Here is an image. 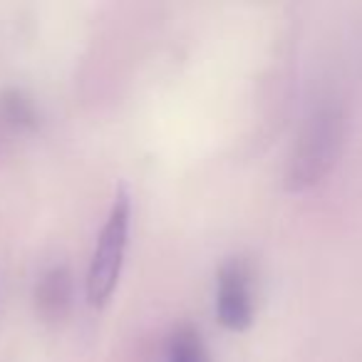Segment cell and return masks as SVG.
Instances as JSON below:
<instances>
[{
  "label": "cell",
  "instance_id": "1",
  "mask_svg": "<svg viewBox=\"0 0 362 362\" xmlns=\"http://www.w3.org/2000/svg\"><path fill=\"white\" fill-rule=\"evenodd\" d=\"M342 144H345V112L340 102H317L298 129L286 169V187L291 192H305L320 184L340 159Z\"/></svg>",
  "mask_w": 362,
  "mask_h": 362
},
{
  "label": "cell",
  "instance_id": "2",
  "mask_svg": "<svg viewBox=\"0 0 362 362\" xmlns=\"http://www.w3.org/2000/svg\"><path fill=\"white\" fill-rule=\"evenodd\" d=\"M129 197L122 189L112 204L110 218L97 238V248L92 253L90 273H87V298L95 308L107 305L119 281L122 261L127 251V236H129Z\"/></svg>",
  "mask_w": 362,
  "mask_h": 362
},
{
  "label": "cell",
  "instance_id": "3",
  "mask_svg": "<svg viewBox=\"0 0 362 362\" xmlns=\"http://www.w3.org/2000/svg\"><path fill=\"white\" fill-rule=\"evenodd\" d=\"M253 271L246 258H228L218 268L216 315L226 330L241 332L253 322Z\"/></svg>",
  "mask_w": 362,
  "mask_h": 362
},
{
  "label": "cell",
  "instance_id": "4",
  "mask_svg": "<svg viewBox=\"0 0 362 362\" xmlns=\"http://www.w3.org/2000/svg\"><path fill=\"white\" fill-rule=\"evenodd\" d=\"M72 303V276L65 266L47 271L37 281L35 308L45 320H62Z\"/></svg>",
  "mask_w": 362,
  "mask_h": 362
},
{
  "label": "cell",
  "instance_id": "5",
  "mask_svg": "<svg viewBox=\"0 0 362 362\" xmlns=\"http://www.w3.org/2000/svg\"><path fill=\"white\" fill-rule=\"evenodd\" d=\"M166 362H211L206 345L194 325H179L169 337Z\"/></svg>",
  "mask_w": 362,
  "mask_h": 362
},
{
  "label": "cell",
  "instance_id": "6",
  "mask_svg": "<svg viewBox=\"0 0 362 362\" xmlns=\"http://www.w3.org/2000/svg\"><path fill=\"white\" fill-rule=\"evenodd\" d=\"M0 110H3L6 119H11L13 124H18V127H28V129H33V127L37 124L35 107H33V102L28 100L21 90H6L3 92V95H0Z\"/></svg>",
  "mask_w": 362,
  "mask_h": 362
}]
</instances>
